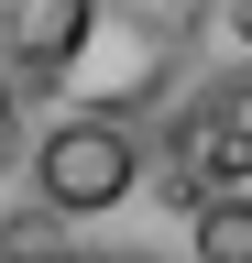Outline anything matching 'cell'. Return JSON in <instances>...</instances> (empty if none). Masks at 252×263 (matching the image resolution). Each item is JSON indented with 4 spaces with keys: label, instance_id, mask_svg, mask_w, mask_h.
I'll list each match as a JSON object with an SVG mask.
<instances>
[{
    "label": "cell",
    "instance_id": "obj_1",
    "mask_svg": "<svg viewBox=\"0 0 252 263\" xmlns=\"http://www.w3.org/2000/svg\"><path fill=\"white\" fill-rule=\"evenodd\" d=\"M132 176H143V154H132V132H121L110 110H77V121H55L44 143H33V186H44L55 219H99V209H121Z\"/></svg>",
    "mask_w": 252,
    "mask_h": 263
},
{
    "label": "cell",
    "instance_id": "obj_2",
    "mask_svg": "<svg viewBox=\"0 0 252 263\" xmlns=\"http://www.w3.org/2000/svg\"><path fill=\"white\" fill-rule=\"evenodd\" d=\"M77 66H88V110H143L153 88H165V66H176V22L165 11H143V0H99V22H88V44H77ZM66 66V77H77Z\"/></svg>",
    "mask_w": 252,
    "mask_h": 263
},
{
    "label": "cell",
    "instance_id": "obj_3",
    "mask_svg": "<svg viewBox=\"0 0 252 263\" xmlns=\"http://www.w3.org/2000/svg\"><path fill=\"white\" fill-rule=\"evenodd\" d=\"M176 186L186 197H252V88H219L176 143Z\"/></svg>",
    "mask_w": 252,
    "mask_h": 263
},
{
    "label": "cell",
    "instance_id": "obj_4",
    "mask_svg": "<svg viewBox=\"0 0 252 263\" xmlns=\"http://www.w3.org/2000/svg\"><path fill=\"white\" fill-rule=\"evenodd\" d=\"M99 0H0V77H66Z\"/></svg>",
    "mask_w": 252,
    "mask_h": 263
},
{
    "label": "cell",
    "instance_id": "obj_5",
    "mask_svg": "<svg viewBox=\"0 0 252 263\" xmlns=\"http://www.w3.org/2000/svg\"><path fill=\"white\" fill-rule=\"evenodd\" d=\"M198 263H252V197H198Z\"/></svg>",
    "mask_w": 252,
    "mask_h": 263
},
{
    "label": "cell",
    "instance_id": "obj_6",
    "mask_svg": "<svg viewBox=\"0 0 252 263\" xmlns=\"http://www.w3.org/2000/svg\"><path fill=\"white\" fill-rule=\"evenodd\" d=\"M11 154H33V143H22V110H11V77H0V176H11Z\"/></svg>",
    "mask_w": 252,
    "mask_h": 263
},
{
    "label": "cell",
    "instance_id": "obj_7",
    "mask_svg": "<svg viewBox=\"0 0 252 263\" xmlns=\"http://www.w3.org/2000/svg\"><path fill=\"white\" fill-rule=\"evenodd\" d=\"M219 22H230V44L252 55V0H219Z\"/></svg>",
    "mask_w": 252,
    "mask_h": 263
},
{
    "label": "cell",
    "instance_id": "obj_8",
    "mask_svg": "<svg viewBox=\"0 0 252 263\" xmlns=\"http://www.w3.org/2000/svg\"><path fill=\"white\" fill-rule=\"evenodd\" d=\"M88 263H132V252H88Z\"/></svg>",
    "mask_w": 252,
    "mask_h": 263
}]
</instances>
